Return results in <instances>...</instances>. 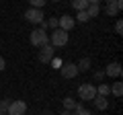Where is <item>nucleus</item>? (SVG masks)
<instances>
[{
  "label": "nucleus",
  "instance_id": "nucleus-3",
  "mask_svg": "<svg viewBox=\"0 0 123 115\" xmlns=\"http://www.w3.org/2000/svg\"><path fill=\"white\" fill-rule=\"evenodd\" d=\"M78 97L82 99V101H92V99L97 97V86L92 82H84L78 86Z\"/></svg>",
  "mask_w": 123,
  "mask_h": 115
},
{
  "label": "nucleus",
  "instance_id": "nucleus-18",
  "mask_svg": "<svg viewBox=\"0 0 123 115\" xmlns=\"http://www.w3.org/2000/svg\"><path fill=\"white\" fill-rule=\"evenodd\" d=\"M72 115H92V111L84 109V107H82V105H80V103H78V105H76V109L72 111Z\"/></svg>",
  "mask_w": 123,
  "mask_h": 115
},
{
  "label": "nucleus",
  "instance_id": "nucleus-15",
  "mask_svg": "<svg viewBox=\"0 0 123 115\" xmlns=\"http://www.w3.org/2000/svg\"><path fill=\"white\" fill-rule=\"evenodd\" d=\"M97 95H101V97H109V95H111V86H109V84H98V86H97Z\"/></svg>",
  "mask_w": 123,
  "mask_h": 115
},
{
  "label": "nucleus",
  "instance_id": "nucleus-29",
  "mask_svg": "<svg viewBox=\"0 0 123 115\" xmlns=\"http://www.w3.org/2000/svg\"><path fill=\"white\" fill-rule=\"evenodd\" d=\"M105 2H115V0H105Z\"/></svg>",
  "mask_w": 123,
  "mask_h": 115
},
{
  "label": "nucleus",
  "instance_id": "nucleus-22",
  "mask_svg": "<svg viewBox=\"0 0 123 115\" xmlns=\"http://www.w3.org/2000/svg\"><path fill=\"white\" fill-rule=\"evenodd\" d=\"M8 105H10V101H8V99H2V101H0V113H6Z\"/></svg>",
  "mask_w": 123,
  "mask_h": 115
},
{
  "label": "nucleus",
  "instance_id": "nucleus-17",
  "mask_svg": "<svg viewBox=\"0 0 123 115\" xmlns=\"http://www.w3.org/2000/svg\"><path fill=\"white\" fill-rule=\"evenodd\" d=\"M111 93H113L115 97L119 99V97H121V95H123V84H121V82H115L113 86H111Z\"/></svg>",
  "mask_w": 123,
  "mask_h": 115
},
{
  "label": "nucleus",
  "instance_id": "nucleus-10",
  "mask_svg": "<svg viewBox=\"0 0 123 115\" xmlns=\"http://www.w3.org/2000/svg\"><path fill=\"white\" fill-rule=\"evenodd\" d=\"M92 103H94V107H97L98 111H105L107 107H109V101H107V97H101V95H97V97L92 99Z\"/></svg>",
  "mask_w": 123,
  "mask_h": 115
},
{
  "label": "nucleus",
  "instance_id": "nucleus-9",
  "mask_svg": "<svg viewBox=\"0 0 123 115\" xmlns=\"http://www.w3.org/2000/svg\"><path fill=\"white\" fill-rule=\"evenodd\" d=\"M103 72H105V76H111V78H119L123 70H121V64H119V62H111V64H107V68H105Z\"/></svg>",
  "mask_w": 123,
  "mask_h": 115
},
{
  "label": "nucleus",
  "instance_id": "nucleus-7",
  "mask_svg": "<svg viewBox=\"0 0 123 115\" xmlns=\"http://www.w3.org/2000/svg\"><path fill=\"white\" fill-rule=\"evenodd\" d=\"M55 58V49H53V45H43V47H39V62L43 64H49Z\"/></svg>",
  "mask_w": 123,
  "mask_h": 115
},
{
  "label": "nucleus",
  "instance_id": "nucleus-2",
  "mask_svg": "<svg viewBox=\"0 0 123 115\" xmlns=\"http://www.w3.org/2000/svg\"><path fill=\"white\" fill-rule=\"evenodd\" d=\"M68 39H70V35H68L66 31L53 29L51 35H49V45H53V47H64V45L68 43Z\"/></svg>",
  "mask_w": 123,
  "mask_h": 115
},
{
  "label": "nucleus",
  "instance_id": "nucleus-28",
  "mask_svg": "<svg viewBox=\"0 0 123 115\" xmlns=\"http://www.w3.org/2000/svg\"><path fill=\"white\" fill-rule=\"evenodd\" d=\"M41 115H51V113H49V111H43V113H41Z\"/></svg>",
  "mask_w": 123,
  "mask_h": 115
},
{
  "label": "nucleus",
  "instance_id": "nucleus-6",
  "mask_svg": "<svg viewBox=\"0 0 123 115\" xmlns=\"http://www.w3.org/2000/svg\"><path fill=\"white\" fill-rule=\"evenodd\" d=\"M76 25V19L70 17V14H62V17H57V29H62V31L70 33L72 29H74Z\"/></svg>",
  "mask_w": 123,
  "mask_h": 115
},
{
  "label": "nucleus",
  "instance_id": "nucleus-11",
  "mask_svg": "<svg viewBox=\"0 0 123 115\" xmlns=\"http://www.w3.org/2000/svg\"><path fill=\"white\" fill-rule=\"evenodd\" d=\"M90 66H92V62H90V58H82L78 64H76V68H78V72H86V70H90Z\"/></svg>",
  "mask_w": 123,
  "mask_h": 115
},
{
  "label": "nucleus",
  "instance_id": "nucleus-14",
  "mask_svg": "<svg viewBox=\"0 0 123 115\" xmlns=\"http://www.w3.org/2000/svg\"><path fill=\"white\" fill-rule=\"evenodd\" d=\"M98 13H101V6H98V4H88V8H86L88 19H92V17H98Z\"/></svg>",
  "mask_w": 123,
  "mask_h": 115
},
{
  "label": "nucleus",
  "instance_id": "nucleus-25",
  "mask_svg": "<svg viewBox=\"0 0 123 115\" xmlns=\"http://www.w3.org/2000/svg\"><path fill=\"white\" fill-rule=\"evenodd\" d=\"M49 64H53V68H57V70L62 68V60H57V58H53V60H51Z\"/></svg>",
  "mask_w": 123,
  "mask_h": 115
},
{
  "label": "nucleus",
  "instance_id": "nucleus-5",
  "mask_svg": "<svg viewBox=\"0 0 123 115\" xmlns=\"http://www.w3.org/2000/svg\"><path fill=\"white\" fill-rule=\"evenodd\" d=\"M45 14H43V10L41 8H27V13H25V19L29 23H33V25H41V23L45 21Z\"/></svg>",
  "mask_w": 123,
  "mask_h": 115
},
{
  "label": "nucleus",
  "instance_id": "nucleus-19",
  "mask_svg": "<svg viewBox=\"0 0 123 115\" xmlns=\"http://www.w3.org/2000/svg\"><path fill=\"white\" fill-rule=\"evenodd\" d=\"M45 2H47V0H29L31 8H43V6H45Z\"/></svg>",
  "mask_w": 123,
  "mask_h": 115
},
{
  "label": "nucleus",
  "instance_id": "nucleus-4",
  "mask_svg": "<svg viewBox=\"0 0 123 115\" xmlns=\"http://www.w3.org/2000/svg\"><path fill=\"white\" fill-rule=\"evenodd\" d=\"M6 113H8V115H27V103L21 101V99L10 101V105H8V109H6Z\"/></svg>",
  "mask_w": 123,
  "mask_h": 115
},
{
  "label": "nucleus",
  "instance_id": "nucleus-30",
  "mask_svg": "<svg viewBox=\"0 0 123 115\" xmlns=\"http://www.w3.org/2000/svg\"><path fill=\"white\" fill-rule=\"evenodd\" d=\"M0 115H8V113H0Z\"/></svg>",
  "mask_w": 123,
  "mask_h": 115
},
{
  "label": "nucleus",
  "instance_id": "nucleus-23",
  "mask_svg": "<svg viewBox=\"0 0 123 115\" xmlns=\"http://www.w3.org/2000/svg\"><path fill=\"white\" fill-rule=\"evenodd\" d=\"M115 33H119V35L123 33V21H121V19H119V21L115 23Z\"/></svg>",
  "mask_w": 123,
  "mask_h": 115
},
{
  "label": "nucleus",
  "instance_id": "nucleus-13",
  "mask_svg": "<svg viewBox=\"0 0 123 115\" xmlns=\"http://www.w3.org/2000/svg\"><path fill=\"white\" fill-rule=\"evenodd\" d=\"M105 13L109 14V17H117V14H119V8H117V4H115V2H107Z\"/></svg>",
  "mask_w": 123,
  "mask_h": 115
},
{
  "label": "nucleus",
  "instance_id": "nucleus-12",
  "mask_svg": "<svg viewBox=\"0 0 123 115\" xmlns=\"http://www.w3.org/2000/svg\"><path fill=\"white\" fill-rule=\"evenodd\" d=\"M70 4L74 10H86L88 8V0H70Z\"/></svg>",
  "mask_w": 123,
  "mask_h": 115
},
{
  "label": "nucleus",
  "instance_id": "nucleus-26",
  "mask_svg": "<svg viewBox=\"0 0 123 115\" xmlns=\"http://www.w3.org/2000/svg\"><path fill=\"white\" fill-rule=\"evenodd\" d=\"M4 68H6V60H4V58H2V56H0V72L4 70Z\"/></svg>",
  "mask_w": 123,
  "mask_h": 115
},
{
  "label": "nucleus",
  "instance_id": "nucleus-20",
  "mask_svg": "<svg viewBox=\"0 0 123 115\" xmlns=\"http://www.w3.org/2000/svg\"><path fill=\"white\" fill-rule=\"evenodd\" d=\"M45 27H47V29H57V17L47 19V21H45Z\"/></svg>",
  "mask_w": 123,
  "mask_h": 115
},
{
  "label": "nucleus",
  "instance_id": "nucleus-27",
  "mask_svg": "<svg viewBox=\"0 0 123 115\" xmlns=\"http://www.w3.org/2000/svg\"><path fill=\"white\" fill-rule=\"evenodd\" d=\"M60 115H72V111H66V109H64V111H62Z\"/></svg>",
  "mask_w": 123,
  "mask_h": 115
},
{
  "label": "nucleus",
  "instance_id": "nucleus-32",
  "mask_svg": "<svg viewBox=\"0 0 123 115\" xmlns=\"http://www.w3.org/2000/svg\"><path fill=\"white\" fill-rule=\"evenodd\" d=\"M0 47H2V45H0Z\"/></svg>",
  "mask_w": 123,
  "mask_h": 115
},
{
  "label": "nucleus",
  "instance_id": "nucleus-21",
  "mask_svg": "<svg viewBox=\"0 0 123 115\" xmlns=\"http://www.w3.org/2000/svg\"><path fill=\"white\" fill-rule=\"evenodd\" d=\"M76 17H78L80 23H88V21H90V19H88V14H86V10H78V14H76Z\"/></svg>",
  "mask_w": 123,
  "mask_h": 115
},
{
  "label": "nucleus",
  "instance_id": "nucleus-24",
  "mask_svg": "<svg viewBox=\"0 0 123 115\" xmlns=\"http://www.w3.org/2000/svg\"><path fill=\"white\" fill-rule=\"evenodd\" d=\"M103 78H105V72H103V70H97V72H94V80H98V82H101Z\"/></svg>",
  "mask_w": 123,
  "mask_h": 115
},
{
  "label": "nucleus",
  "instance_id": "nucleus-8",
  "mask_svg": "<svg viewBox=\"0 0 123 115\" xmlns=\"http://www.w3.org/2000/svg\"><path fill=\"white\" fill-rule=\"evenodd\" d=\"M62 76L64 78H74V76H78V68H76L74 62H66V64H62Z\"/></svg>",
  "mask_w": 123,
  "mask_h": 115
},
{
  "label": "nucleus",
  "instance_id": "nucleus-31",
  "mask_svg": "<svg viewBox=\"0 0 123 115\" xmlns=\"http://www.w3.org/2000/svg\"><path fill=\"white\" fill-rule=\"evenodd\" d=\"M53 2H60V0H53Z\"/></svg>",
  "mask_w": 123,
  "mask_h": 115
},
{
  "label": "nucleus",
  "instance_id": "nucleus-1",
  "mask_svg": "<svg viewBox=\"0 0 123 115\" xmlns=\"http://www.w3.org/2000/svg\"><path fill=\"white\" fill-rule=\"evenodd\" d=\"M29 41H31L33 47H43V45L49 43V35L43 31V29H33L31 35H29Z\"/></svg>",
  "mask_w": 123,
  "mask_h": 115
},
{
  "label": "nucleus",
  "instance_id": "nucleus-16",
  "mask_svg": "<svg viewBox=\"0 0 123 115\" xmlns=\"http://www.w3.org/2000/svg\"><path fill=\"white\" fill-rule=\"evenodd\" d=\"M76 105H78V103H76L72 97H66V99H64V109H66V111H74Z\"/></svg>",
  "mask_w": 123,
  "mask_h": 115
}]
</instances>
